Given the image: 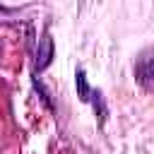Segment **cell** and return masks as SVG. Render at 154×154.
<instances>
[{
	"mask_svg": "<svg viewBox=\"0 0 154 154\" xmlns=\"http://www.w3.org/2000/svg\"><path fill=\"white\" fill-rule=\"evenodd\" d=\"M53 55H55V46H53V38L48 31H43V36L38 38V46H36V75L43 72L51 63H53Z\"/></svg>",
	"mask_w": 154,
	"mask_h": 154,
	"instance_id": "2",
	"label": "cell"
},
{
	"mask_svg": "<svg viewBox=\"0 0 154 154\" xmlns=\"http://www.w3.org/2000/svg\"><path fill=\"white\" fill-rule=\"evenodd\" d=\"M135 79L144 91H154V48H147L135 60Z\"/></svg>",
	"mask_w": 154,
	"mask_h": 154,
	"instance_id": "1",
	"label": "cell"
},
{
	"mask_svg": "<svg viewBox=\"0 0 154 154\" xmlns=\"http://www.w3.org/2000/svg\"><path fill=\"white\" fill-rule=\"evenodd\" d=\"M0 12H7V10H5V7H2V5H0Z\"/></svg>",
	"mask_w": 154,
	"mask_h": 154,
	"instance_id": "4",
	"label": "cell"
},
{
	"mask_svg": "<svg viewBox=\"0 0 154 154\" xmlns=\"http://www.w3.org/2000/svg\"><path fill=\"white\" fill-rule=\"evenodd\" d=\"M75 84H77V96H79L82 101H89V99H91V89H89V82H87L84 70H77V75H75Z\"/></svg>",
	"mask_w": 154,
	"mask_h": 154,
	"instance_id": "3",
	"label": "cell"
}]
</instances>
